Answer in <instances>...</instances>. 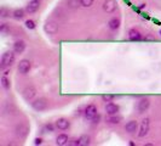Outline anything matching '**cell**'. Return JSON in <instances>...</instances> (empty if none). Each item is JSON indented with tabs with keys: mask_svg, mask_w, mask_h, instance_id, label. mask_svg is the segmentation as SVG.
<instances>
[{
	"mask_svg": "<svg viewBox=\"0 0 161 146\" xmlns=\"http://www.w3.org/2000/svg\"><path fill=\"white\" fill-rule=\"evenodd\" d=\"M15 61V51H5L2 56V61H0V67L3 69L6 67H10Z\"/></svg>",
	"mask_w": 161,
	"mask_h": 146,
	"instance_id": "6da1fadb",
	"label": "cell"
},
{
	"mask_svg": "<svg viewBox=\"0 0 161 146\" xmlns=\"http://www.w3.org/2000/svg\"><path fill=\"white\" fill-rule=\"evenodd\" d=\"M35 94H36V89H35L33 85L26 87V88L23 89V91H22V95H23V98H24L26 101H32L33 98L35 96Z\"/></svg>",
	"mask_w": 161,
	"mask_h": 146,
	"instance_id": "277c9868",
	"label": "cell"
},
{
	"mask_svg": "<svg viewBox=\"0 0 161 146\" xmlns=\"http://www.w3.org/2000/svg\"><path fill=\"white\" fill-rule=\"evenodd\" d=\"M98 111H97V107L95 106V105H89L86 108H85V112H84V114H85V117L87 118V119H92L95 116H97L98 113H97Z\"/></svg>",
	"mask_w": 161,
	"mask_h": 146,
	"instance_id": "30bf717a",
	"label": "cell"
},
{
	"mask_svg": "<svg viewBox=\"0 0 161 146\" xmlns=\"http://www.w3.org/2000/svg\"><path fill=\"white\" fill-rule=\"evenodd\" d=\"M56 127H57L59 130H67V129H69V127H70V122H69L68 119H65V118H58V119L56 121Z\"/></svg>",
	"mask_w": 161,
	"mask_h": 146,
	"instance_id": "4fadbf2b",
	"label": "cell"
},
{
	"mask_svg": "<svg viewBox=\"0 0 161 146\" xmlns=\"http://www.w3.org/2000/svg\"><path fill=\"white\" fill-rule=\"evenodd\" d=\"M79 140H80V146H87L91 142V139L89 135H81L79 138Z\"/></svg>",
	"mask_w": 161,
	"mask_h": 146,
	"instance_id": "44dd1931",
	"label": "cell"
},
{
	"mask_svg": "<svg viewBox=\"0 0 161 146\" xmlns=\"http://www.w3.org/2000/svg\"><path fill=\"white\" fill-rule=\"evenodd\" d=\"M26 27L28 29H34L35 28V22L32 21V20H28V21H26Z\"/></svg>",
	"mask_w": 161,
	"mask_h": 146,
	"instance_id": "4316f807",
	"label": "cell"
},
{
	"mask_svg": "<svg viewBox=\"0 0 161 146\" xmlns=\"http://www.w3.org/2000/svg\"><path fill=\"white\" fill-rule=\"evenodd\" d=\"M55 130V127L52 125V124H46V125H44V128H43V133H52Z\"/></svg>",
	"mask_w": 161,
	"mask_h": 146,
	"instance_id": "cb8c5ba5",
	"label": "cell"
},
{
	"mask_svg": "<svg viewBox=\"0 0 161 146\" xmlns=\"http://www.w3.org/2000/svg\"><path fill=\"white\" fill-rule=\"evenodd\" d=\"M149 128H150V121H149V118H144L142 121V124H140V128H139V131H138V136L144 138L149 133Z\"/></svg>",
	"mask_w": 161,
	"mask_h": 146,
	"instance_id": "8992f818",
	"label": "cell"
},
{
	"mask_svg": "<svg viewBox=\"0 0 161 146\" xmlns=\"http://www.w3.org/2000/svg\"><path fill=\"white\" fill-rule=\"evenodd\" d=\"M41 144H43V139L41 138H36L34 140V145H41Z\"/></svg>",
	"mask_w": 161,
	"mask_h": 146,
	"instance_id": "1f68e13d",
	"label": "cell"
},
{
	"mask_svg": "<svg viewBox=\"0 0 161 146\" xmlns=\"http://www.w3.org/2000/svg\"><path fill=\"white\" fill-rule=\"evenodd\" d=\"M128 39L132 40V41H138V40H142L143 37H142V34L139 33V31L132 28V29H130V32H128Z\"/></svg>",
	"mask_w": 161,
	"mask_h": 146,
	"instance_id": "5bb4252c",
	"label": "cell"
},
{
	"mask_svg": "<svg viewBox=\"0 0 161 146\" xmlns=\"http://www.w3.org/2000/svg\"><path fill=\"white\" fill-rule=\"evenodd\" d=\"M69 144V138L67 134H59L56 139V145H59V146H64Z\"/></svg>",
	"mask_w": 161,
	"mask_h": 146,
	"instance_id": "e0dca14e",
	"label": "cell"
},
{
	"mask_svg": "<svg viewBox=\"0 0 161 146\" xmlns=\"http://www.w3.org/2000/svg\"><path fill=\"white\" fill-rule=\"evenodd\" d=\"M2 85H3V88L4 89H10V87H11V83H10V79L8 78V76H3L2 77Z\"/></svg>",
	"mask_w": 161,
	"mask_h": 146,
	"instance_id": "7402d4cb",
	"label": "cell"
},
{
	"mask_svg": "<svg viewBox=\"0 0 161 146\" xmlns=\"http://www.w3.org/2000/svg\"><path fill=\"white\" fill-rule=\"evenodd\" d=\"M108 26H109V28H110V29L116 31V29L120 27V20H119V18H116V17H113V18L108 22Z\"/></svg>",
	"mask_w": 161,
	"mask_h": 146,
	"instance_id": "d6986e66",
	"label": "cell"
},
{
	"mask_svg": "<svg viewBox=\"0 0 161 146\" xmlns=\"http://www.w3.org/2000/svg\"><path fill=\"white\" fill-rule=\"evenodd\" d=\"M32 68V63L29 60H21L20 63H18V72L21 73V75H27V73H29Z\"/></svg>",
	"mask_w": 161,
	"mask_h": 146,
	"instance_id": "5b68a950",
	"label": "cell"
},
{
	"mask_svg": "<svg viewBox=\"0 0 161 146\" xmlns=\"http://www.w3.org/2000/svg\"><path fill=\"white\" fill-rule=\"evenodd\" d=\"M44 28H45V32H46V33H49V34H55V33H57V31H58V25H57L53 20H49V21H46Z\"/></svg>",
	"mask_w": 161,
	"mask_h": 146,
	"instance_id": "52a82bcc",
	"label": "cell"
},
{
	"mask_svg": "<svg viewBox=\"0 0 161 146\" xmlns=\"http://www.w3.org/2000/svg\"><path fill=\"white\" fill-rule=\"evenodd\" d=\"M99 119H101V116L99 114H97V116H95L91 121H92V123H95V124H97V123H99Z\"/></svg>",
	"mask_w": 161,
	"mask_h": 146,
	"instance_id": "4dcf8cb0",
	"label": "cell"
},
{
	"mask_svg": "<svg viewBox=\"0 0 161 146\" xmlns=\"http://www.w3.org/2000/svg\"><path fill=\"white\" fill-rule=\"evenodd\" d=\"M69 145H71V146H80V140L79 139H74V140H71V141H69Z\"/></svg>",
	"mask_w": 161,
	"mask_h": 146,
	"instance_id": "f546056e",
	"label": "cell"
},
{
	"mask_svg": "<svg viewBox=\"0 0 161 146\" xmlns=\"http://www.w3.org/2000/svg\"><path fill=\"white\" fill-rule=\"evenodd\" d=\"M26 50V43L23 40H17L14 44V51L15 54H22Z\"/></svg>",
	"mask_w": 161,
	"mask_h": 146,
	"instance_id": "9a60e30c",
	"label": "cell"
},
{
	"mask_svg": "<svg viewBox=\"0 0 161 146\" xmlns=\"http://www.w3.org/2000/svg\"><path fill=\"white\" fill-rule=\"evenodd\" d=\"M9 31H10V28L8 27V25H6V23H3V25H2V27H0V32H2L3 34L8 33Z\"/></svg>",
	"mask_w": 161,
	"mask_h": 146,
	"instance_id": "f1b7e54d",
	"label": "cell"
},
{
	"mask_svg": "<svg viewBox=\"0 0 161 146\" xmlns=\"http://www.w3.org/2000/svg\"><path fill=\"white\" fill-rule=\"evenodd\" d=\"M39 8H40L39 0H32V2L26 6V11H27V14H34L39 10Z\"/></svg>",
	"mask_w": 161,
	"mask_h": 146,
	"instance_id": "8fae6325",
	"label": "cell"
},
{
	"mask_svg": "<svg viewBox=\"0 0 161 146\" xmlns=\"http://www.w3.org/2000/svg\"><path fill=\"white\" fill-rule=\"evenodd\" d=\"M114 99V95H110V94H106L102 96V100L106 101V102H112V100Z\"/></svg>",
	"mask_w": 161,
	"mask_h": 146,
	"instance_id": "83f0119b",
	"label": "cell"
},
{
	"mask_svg": "<svg viewBox=\"0 0 161 146\" xmlns=\"http://www.w3.org/2000/svg\"><path fill=\"white\" fill-rule=\"evenodd\" d=\"M26 9L23 10V9H16L14 12H12V17L15 18V20H22L24 16H26Z\"/></svg>",
	"mask_w": 161,
	"mask_h": 146,
	"instance_id": "ac0fdd59",
	"label": "cell"
},
{
	"mask_svg": "<svg viewBox=\"0 0 161 146\" xmlns=\"http://www.w3.org/2000/svg\"><path fill=\"white\" fill-rule=\"evenodd\" d=\"M160 34H161V31H160Z\"/></svg>",
	"mask_w": 161,
	"mask_h": 146,
	"instance_id": "d6a6232c",
	"label": "cell"
},
{
	"mask_svg": "<svg viewBox=\"0 0 161 146\" xmlns=\"http://www.w3.org/2000/svg\"><path fill=\"white\" fill-rule=\"evenodd\" d=\"M49 104H47V100L44 99V98H40V99H36L32 102V107L33 110L38 111V112H41V111H45L47 108Z\"/></svg>",
	"mask_w": 161,
	"mask_h": 146,
	"instance_id": "7a4b0ae2",
	"label": "cell"
},
{
	"mask_svg": "<svg viewBox=\"0 0 161 146\" xmlns=\"http://www.w3.org/2000/svg\"><path fill=\"white\" fill-rule=\"evenodd\" d=\"M119 106L116 105V104H113V102H109L107 106H106V111H107V113L110 116V114H116L118 112H119Z\"/></svg>",
	"mask_w": 161,
	"mask_h": 146,
	"instance_id": "2e32d148",
	"label": "cell"
},
{
	"mask_svg": "<svg viewBox=\"0 0 161 146\" xmlns=\"http://www.w3.org/2000/svg\"><path fill=\"white\" fill-rule=\"evenodd\" d=\"M9 15H10V11H8L5 8H2V9H0V17H2V18L8 17Z\"/></svg>",
	"mask_w": 161,
	"mask_h": 146,
	"instance_id": "484cf974",
	"label": "cell"
},
{
	"mask_svg": "<svg viewBox=\"0 0 161 146\" xmlns=\"http://www.w3.org/2000/svg\"><path fill=\"white\" fill-rule=\"evenodd\" d=\"M80 5H81L80 0H68V6L70 9H77Z\"/></svg>",
	"mask_w": 161,
	"mask_h": 146,
	"instance_id": "603a6c76",
	"label": "cell"
},
{
	"mask_svg": "<svg viewBox=\"0 0 161 146\" xmlns=\"http://www.w3.org/2000/svg\"><path fill=\"white\" fill-rule=\"evenodd\" d=\"M81 2V6L84 8H90L93 4V0H80Z\"/></svg>",
	"mask_w": 161,
	"mask_h": 146,
	"instance_id": "d4e9b609",
	"label": "cell"
},
{
	"mask_svg": "<svg viewBox=\"0 0 161 146\" xmlns=\"http://www.w3.org/2000/svg\"><path fill=\"white\" fill-rule=\"evenodd\" d=\"M121 121H122V117L119 116L118 113L116 114H110V117L107 119V122L110 123V124H119Z\"/></svg>",
	"mask_w": 161,
	"mask_h": 146,
	"instance_id": "ffe728a7",
	"label": "cell"
},
{
	"mask_svg": "<svg viewBox=\"0 0 161 146\" xmlns=\"http://www.w3.org/2000/svg\"><path fill=\"white\" fill-rule=\"evenodd\" d=\"M150 106V100L148 98H143L138 101L137 104V110H138V113H144Z\"/></svg>",
	"mask_w": 161,
	"mask_h": 146,
	"instance_id": "ba28073f",
	"label": "cell"
},
{
	"mask_svg": "<svg viewBox=\"0 0 161 146\" xmlns=\"http://www.w3.org/2000/svg\"><path fill=\"white\" fill-rule=\"evenodd\" d=\"M29 131V127L26 124V123H18L16 127H15V134L16 136H18L20 139H24L27 136Z\"/></svg>",
	"mask_w": 161,
	"mask_h": 146,
	"instance_id": "3957f363",
	"label": "cell"
},
{
	"mask_svg": "<svg viewBox=\"0 0 161 146\" xmlns=\"http://www.w3.org/2000/svg\"><path fill=\"white\" fill-rule=\"evenodd\" d=\"M137 129H138V122L137 121H130L125 125V130L128 134H134L137 131Z\"/></svg>",
	"mask_w": 161,
	"mask_h": 146,
	"instance_id": "7c38bea8",
	"label": "cell"
},
{
	"mask_svg": "<svg viewBox=\"0 0 161 146\" xmlns=\"http://www.w3.org/2000/svg\"><path fill=\"white\" fill-rule=\"evenodd\" d=\"M116 9H118V4H116L115 0H106L103 3V10L108 14L114 12Z\"/></svg>",
	"mask_w": 161,
	"mask_h": 146,
	"instance_id": "9c48e42d",
	"label": "cell"
}]
</instances>
